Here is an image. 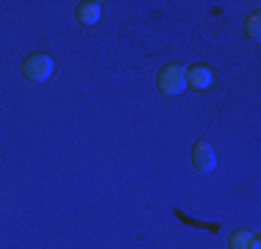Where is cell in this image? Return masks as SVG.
I'll return each mask as SVG.
<instances>
[{"label": "cell", "instance_id": "6da1fadb", "mask_svg": "<svg viewBox=\"0 0 261 249\" xmlns=\"http://www.w3.org/2000/svg\"><path fill=\"white\" fill-rule=\"evenodd\" d=\"M156 86H159L161 95H167V97L184 95V89H186V67H181V64L161 67L159 75H156Z\"/></svg>", "mask_w": 261, "mask_h": 249}, {"label": "cell", "instance_id": "7a4b0ae2", "mask_svg": "<svg viewBox=\"0 0 261 249\" xmlns=\"http://www.w3.org/2000/svg\"><path fill=\"white\" fill-rule=\"evenodd\" d=\"M22 72H25L31 80L42 83V80H47L53 75V58L45 55V53H34V55H28V58L22 61Z\"/></svg>", "mask_w": 261, "mask_h": 249}, {"label": "cell", "instance_id": "3957f363", "mask_svg": "<svg viewBox=\"0 0 261 249\" xmlns=\"http://www.w3.org/2000/svg\"><path fill=\"white\" fill-rule=\"evenodd\" d=\"M192 166H195L197 172H211L217 166V155L206 141H197L195 149H192Z\"/></svg>", "mask_w": 261, "mask_h": 249}, {"label": "cell", "instance_id": "277c9868", "mask_svg": "<svg viewBox=\"0 0 261 249\" xmlns=\"http://www.w3.org/2000/svg\"><path fill=\"white\" fill-rule=\"evenodd\" d=\"M211 70L203 64L192 67V70H186V86H192V89H206V86H211Z\"/></svg>", "mask_w": 261, "mask_h": 249}, {"label": "cell", "instance_id": "5b68a950", "mask_svg": "<svg viewBox=\"0 0 261 249\" xmlns=\"http://www.w3.org/2000/svg\"><path fill=\"white\" fill-rule=\"evenodd\" d=\"M78 20L84 25H95L100 20V3H97V0H81L78 3Z\"/></svg>", "mask_w": 261, "mask_h": 249}, {"label": "cell", "instance_id": "8992f818", "mask_svg": "<svg viewBox=\"0 0 261 249\" xmlns=\"http://www.w3.org/2000/svg\"><path fill=\"white\" fill-rule=\"evenodd\" d=\"M250 244H253V233H247V230H236L228 241L231 249H250Z\"/></svg>", "mask_w": 261, "mask_h": 249}, {"label": "cell", "instance_id": "52a82bcc", "mask_svg": "<svg viewBox=\"0 0 261 249\" xmlns=\"http://www.w3.org/2000/svg\"><path fill=\"white\" fill-rule=\"evenodd\" d=\"M247 36H250V39H258V36H261V28H258V14H253L250 20H247Z\"/></svg>", "mask_w": 261, "mask_h": 249}]
</instances>
